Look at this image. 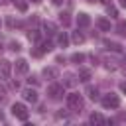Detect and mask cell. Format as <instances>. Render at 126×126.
<instances>
[{"label":"cell","mask_w":126,"mask_h":126,"mask_svg":"<svg viewBox=\"0 0 126 126\" xmlns=\"http://www.w3.org/2000/svg\"><path fill=\"white\" fill-rule=\"evenodd\" d=\"M51 49H53V41H49V39H47V41H41V43H39V49H37V51L43 55V53H49Z\"/></svg>","instance_id":"13"},{"label":"cell","mask_w":126,"mask_h":126,"mask_svg":"<svg viewBox=\"0 0 126 126\" xmlns=\"http://www.w3.org/2000/svg\"><path fill=\"white\" fill-rule=\"evenodd\" d=\"M63 85H65V87H75V85H77V77H75L73 73H67V75H65Z\"/></svg>","instance_id":"15"},{"label":"cell","mask_w":126,"mask_h":126,"mask_svg":"<svg viewBox=\"0 0 126 126\" xmlns=\"http://www.w3.org/2000/svg\"><path fill=\"white\" fill-rule=\"evenodd\" d=\"M10 49H12V51H20V49H22V45H20L18 41H12V43H10Z\"/></svg>","instance_id":"27"},{"label":"cell","mask_w":126,"mask_h":126,"mask_svg":"<svg viewBox=\"0 0 126 126\" xmlns=\"http://www.w3.org/2000/svg\"><path fill=\"white\" fill-rule=\"evenodd\" d=\"M59 22H61L63 26H69V22H71L69 14H67V12H65V14H59Z\"/></svg>","instance_id":"24"},{"label":"cell","mask_w":126,"mask_h":126,"mask_svg":"<svg viewBox=\"0 0 126 126\" xmlns=\"http://www.w3.org/2000/svg\"><path fill=\"white\" fill-rule=\"evenodd\" d=\"M28 83H30V85H37V83H39V79H37V77H30V79H28Z\"/></svg>","instance_id":"28"},{"label":"cell","mask_w":126,"mask_h":126,"mask_svg":"<svg viewBox=\"0 0 126 126\" xmlns=\"http://www.w3.org/2000/svg\"><path fill=\"white\" fill-rule=\"evenodd\" d=\"M100 102H102L104 108H118V106H120V98H118V94H114V93L104 94V96L100 98Z\"/></svg>","instance_id":"3"},{"label":"cell","mask_w":126,"mask_h":126,"mask_svg":"<svg viewBox=\"0 0 126 126\" xmlns=\"http://www.w3.org/2000/svg\"><path fill=\"white\" fill-rule=\"evenodd\" d=\"M43 33H47V35H53V33H57V28H55V24H53V22H43Z\"/></svg>","instance_id":"12"},{"label":"cell","mask_w":126,"mask_h":126,"mask_svg":"<svg viewBox=\"0 0 126 126\" xmlns=\"http://www.w3.org/2000/svg\"><path fill=\"white\" fill-rule=\"evenodd\" d=\"M104 45L108 47V49H112V51H120L122 47L118 45V43H114V41H104Z\"/></svg>","instance_id":"26"},{"label":"cell","mask_w":126,"mask_h":126,"mask_svg":"<svg viewBox=\"0 0 126 126\" xmlns=\"http://www.w3.org/2000/svg\"><path fill=\"white\" fill-rule=\"evenodd\" d=\"M12 114H14L18 120H28V108H26L22 102H14V104H12Z\"/></svg>","instance_id":"4"},{"label":"cell","mask_w":126,"mask_h":126,"mask_svg":"<svg viewBox=\"0 0 126 126\" xmlns=\"http://www.w3.org/2000/svg\"><path fill=\"white\" fill-rule=\"evenodd\" d=\"M106 14H108L110 18H116V16H118V10H116L112 4H108V6H106Z\"/></svg>","instance_id":"23"},{"label":"cell","mask_w":126,"mask_h":126,"mask_svg":"<svg viewBox=\"0 0 126 126\" xmlns=\"http://www.w3.org/2000/svg\"><path fill=\"white\" fill-rule=\"evenodd\" d=\"M14 2V6L20 10V12H26L28 10V0H12Z\"/></svg>","instance_id":"17"},{"label":"cell","mask_w":126,"mask_h":126,"mask_svg":"<svg viewBox=\"0 0 126 126\" xmlns=\"http://www.w3.org/2000/svg\"><path fill=\"white\" fill-rule=\"evenodd\" d=\"M87 2H94V0H87Z\"/></svg>","instance_id":"37"},{"label":"cell","mask_w":126,"mask_h":126,"mask_svg":"<svg viewBox=\"0 0 126 126\" xmlns=\"http://www.w3.org/2000/svg\"><path fill=\"white\" fill-rule=\"evenodd\" d=\"M14 69H16V73H28V69H30V65H28V61L26 59H16V63H14Z\"/></svg>","instance_id":"8"},{"label":"cell","mask_w":126,"mask_h":126,"mask_svg":"<svg viewBox=\"0 0 126 126\" xmlns=\"http://www.w3.org/2000/svg\"><path fill=\"white\" fill-rule=\"evenodd\" d=\"M104 67H106L108 71H114V69L118 67V65H116V59H110V57H106V59H104Z\"/></svg>","instance_id":"18"},{"label":"cell","mask_w":126,"mask_h":126,"mask_svg":"<svg viewBox=\"0 0 126 126\" xmlns=\"http://www.w3.org/2000/svg\"><path fill=\"white\" fill-rule=\"evenodd\" d=\"M22 96H24V100H28V102H37V93L33 91V89H24L22 91Z\"/></svg>","instance_id":"7"},{"label":"cell","mask_w":126,"mask_h":126,"mask_svg":"<svg viewBox=\"0 0 126 126\" xmlns=\"http://www.w3.org/2000/svg\"><path fill=\"white\" fill-rule=\"evenodd\" d=\"M0 28H2V20H0Z\"/></svg>","instance_id":"38"},{"label":"cell","mask_w":126,"mask_h":126,"mask_svg":"<svg viewBox=\"0 0 126 126\" xmlns=\"http://www.w3.org/2000/svg\"><path fill=\"white\" fill-rule=\"evenodd\" d=\"M89 24H91V18H89V14L81 12V14L77 16V26H79V28H87Z\"/></svg>","instance_id":"9"},{"label":"cell","mask_w":126,"mask_h":126,"mask_svg":"<svg viewBox=\"0 0 126 126\" xmlns=\"http://www.w3.org/2000/svg\"><path fill=\"white\" fill-rule=\"evenodd\" d=\"M100 2H102V4H106V6L110 4V0H100Z\"/></svg>","instance_id":"32"},{"label":"cell","mask_w":126,"mask_h":126,"mask_svg":"<svg viewBox=\"0 0 126 126\" xmlns=\"http://www.w3.org/2000/svg\"><path fill=\"white\" fill-rule=\"evenodd\" d=\"M120 91L126 94V81H124V83H120Z\"/></svg>","instance_id":"29"},{"label":"cell","mask_w":126,"mask_h":126,"mask_svg":"<svg viewBox=\"0 0 126 126\" xmlns=\"http://www.w3.org/2000/svg\"><path fill=\"white\" fill-rule=\"evenodd\" d=\"M120 6H122V8H126V0H120Z\"/></svg>","instance_id":"31"},{"label":"cell","mask_w":126,"mask_h":126,"mask_svg":"<svg viewBox=\"0 0 126 126\" xmlns=\"http://www.w3.org/2000/svg\"><path fill=\"white\" fill-rule=\"evenodd\" d=\"M71 61L73 63H83L85 61V53H73L71 55Z\"/></svg>","instance_id":"22"},{"label":"cell","mask_w":126,"mask_h":126,"mask_svg":"<svg viewBox=\"0 0 126 126\" xmlns=\"http://www.w3.org/2000/svg\"><path fill=\"white\" fill-rule=\"evenodd\" d=\"M51 2H53L55 6H61V4H63V0H51Z\"/></svg>","instance_id":"30"},{"label":"cell","mask_w":126,"mask_h":126,"mask_svg":"<svg viewBox=\"0 0 126 126\" xmlns=\"http://www.w3.org/2000/svg\"><path fill=\"white\" fill-rule=\"evenodd\" d=\"M87 94H89V98H93V100L98 98V91H96L94 87H87Z\"/></svg>","instance_id":"20"},{"label":"cell","mask_w":126,"mask_h":126,"mask_svg":"<svg viewBox=\"0 0 126 126\" xmlns=\"http://www.w3.org/2000/svg\"><path fill=\"white\" fill-rule=\"evenodd\" d=\"M77 77H79V81H83V83H89V79H91V71H89V69H81Z\"/></svg>","instance_id":"16"},{"label":"cell","mask_w":126,"mask_h":126,"mask_svg":"<svg viewBox=\"0 0 126 126\" xmlns=\"http://www.w3.org/2000/svg\"><path fill=\"white\" fill-rule=\"evenodd\" d=\"M67 106H69V110L79 112V110L85 106V100H83V96H81V94L71 93V94H67Z\"/></svg>","instance_id":"1"},{"label":"cell","mask_w":126,"mask_h":126,"mask_svg":"<svg viewBox=\"0 0 126 126\" xmlns=\"http://www.w3.org/2000/svg\"><path fill=\"white\" fill-rule=\"evenodd\" d=\"M96 26L102 32H110V20H106V18H98L96 20Z\"/></svg>","instance_id":"11"},{"label":"cell","mask_w":126,"mask_h":126,"mask_svg":"<svg viewBox=\"0 0 126 126\" xmlns=\"http://www.w3.org/2000/svg\"><path fill=\"white\" fill-rule=\"evenodd\" d=\"M73 41H75V43H83V41H85V35H83L81 32H75V33H73Z\"/></svg>","instance_id":"25"},{"label":"cell","mask_w":126,"mask_h":126,"mask_svg":"<svg viewBox=\"0 0 126 126\" xmlns=\"http://www.w3.org/2000/svg\"><path fill=\"white\" fill-rule=\"evenodd\" d=\"M89 122H91V124H96V126H98V124H112V120H106L100 112H93V114L89 116Z\"/></svg>","instance_id":"6"},{"label":"cell","mask_w":126,"mask_h":126,"mask_svg":"<svg viewBox=\"0 0 126 126\" xmlns=\"http://www.w3.org/2000/svg\"><path fill=\"white\" fill-rule=\"evenodd\" d=\"M28 39H30V41H37V39H39V32H37V30H30V32H28Z\"/></svg>","instance_id":"21"},{"label":"cell","mask_w":126,"mask_h":126,"mask_svg":"<svg viewBox=\"0 0 126 126\" xmlns=\"http://www.w3.org/2000/svg\"><path fill=\"white\" fill-rule=\"evenodd\" d=\"M57 45H59V47H67V45H69V35H67V32H57Z\"/></svg>","instance_id":"10"},{"label":"cell","mask_w":126,"mask_h":126,"mask_svg":"<svg viewBox=\"0 0 126 126\" xmlns=\"http://www.w3.org/2000/svg\"><path fill=\"white\" fill-rule=\"evenodd\" d=\"M116 32H118L120 35H124V37H126V20H120V22L116 24Z\"/></svg>","instance_id":"19"},{"label":"cell","mask_w":126,"mask_h":126,"mask_svg":"<svg viewBox=\"0 0 126 126\" xmlns=\"http://www.w3.org/2000/svg\"><path fill=\"white\" fill-rule=\"evenodd\" d=\"M43 77L49 79V81L57 79V69H55V67H45V69H43Z\"/></svg>","instance_id":"14"},{"label":"cell","mask_w":126,"mask_h":126,"mask_svg":"<svg viewBox=\"0 0 126 126\" xmlns=\"http://www.w3.org/2000/svg\"><path fill=\"white\" fill-rule=\"evenodd\" d=\"M10 73H12V63L2 59L0 61V79H10Z\"/></svg>","instance_id":"5"},{"label":"cell","mask_w":126,"mask_h":126,"mask_svg":"<svg viewBox=\"0 0 126 126\" xmlns=\"http://www.w3.org/2000/svg\"><path fill=\"white\" fill-rule=\"evenodd\" d=\"M2 120H4V112L0 110V122H2Z\"/></svg>","instance_id":"33"},{"label":"cell","mask_w":126,"mask_h":126,"mask_svg":"<svg viewBox=\"0 0 126 126\" xmlns=\"http://www.w3.org/2000/svg\"><path fill=\"white\" fill-rule=\"evenodd\" d=\"M124 67H126V57H124Z\"/></svg>","instance_id":"36"},{"label":"cell","mask_w":126,"mask_h":126,"mask_svg":"<svg viewBox=\"0 0 126 126\" xmlns=\"http://www.w3.org/2000/svg\"><path fill=\"white\" fill-rule=\"evenodd\" d=\"M47 94H49V98H53V100L63 98V94H65V85L51 83V85H49V89H47Z\"/></svg>","instance_id":"2"},{"label":"cell","mask_w":126,"mask_h":126,"mask_svg":"<svg viewBox=\"0 0 126 126\" xmlns=\"http://www.w3.org/2000/svg\"><path fill=\"white\" fill-rule=\"evenodd\" d=\"M4 93H6V91H4V87H0V94H4Z\"/></svg>","instance_id":"34"},{"label":"cell","mask_w":126,"mask_h":126,"mask_svg":"<svg viewBox=\"0 0 126 126\" xmlns=\"http://www.w3.org/2000/svg\"><path fill=\"white\" fill-rule=\"evenodd\" d=\"M32 2H35V4H37V2H41V0H32Z\"/></svg>","instance_id":"35"}]
</instances>
